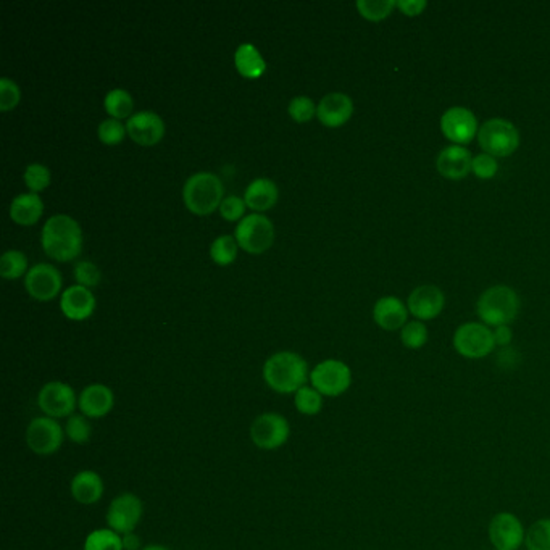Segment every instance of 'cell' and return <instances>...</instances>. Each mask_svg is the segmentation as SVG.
Returning <instances> with one entry per match:
<instances>
[{"mask_svg":"<svg viewBox=\"0 0 550 550\" xmlns=\"http://www.w3.org/2000/svg\"><path fill=\"white\" fill-rule=\"evenodd\" d=\"M28 258L20 250H7L0 258V275L2 278H20L26 272Z\"/></svg>","mask_w":550,"mask_h":550,"instance_id":"e575fe53","label":"cell"},{"mask_svg":"<svg viewBox=\"0 0 550 550\" xmlns=\"http://www.w3.org/2000/svg\"><path fill=\"white\" fill-rule=\"evenodd\" d=\"M295 410L305 416H315L323 410L324 397L312 386H303L294 394Z\"/></svg>","mask_w":550,"mask_h":550,"instance_id":"83f0119b","label":"cell"},{"mask_svg":"<svg viewBox=\"0 0 550 550\" xmlns=\"http://www.w3.org/2000/svg\"><path fill=\"white\" fill-rule=\"evenodd\" d=\"M71 496L76 502L83 505L98 504L100 499L104 498L106 484L102 476L98 475L94 470H81L78 471L71 484H70Z\"/></svg>","mask_w":550,"mask_h":550,"instance_id":"603a6c76","label":"cell"},{"mask_svg":"<svg viewBox=\"0 0 550 550\" xmlns=\"http://www.w3.org/2000/svg\"><path fill=\"white\" fill-rule=\"evenodd\" d=\"M397 7L404 15L418 16L422 15L424 8L428 7L426 0H400L397 2Z\"/></svg>","mask_w":550,"mask_h":550,"instance_id":"7bdbcfd3","label":"cell"},{"mask_svg":"<svg viewBox=\"0 0 550 550\" xmlns=\"http://www.w3.org/2000/svg\"><path fill=\"white\" fill-rule=\"evenodd\" d=\"M65 436L69 437L73 444H86L92 436L91 420L83 414L71 415L65 423Z\"/></svg>","mask_w":550,"mask_h":550,"instance_id":"4dcf8cb0","label":"cell"},{"mask_svg":"<svg viewBox=\"0 0 550 550\" xmlns=\"http://www.w3.org/2000/svg\"><path fill=\"white\" fill-rule=\"evenodd\" d=\"M494 340H496V346H508L513 340L512 328L508 324L504 326H499L494 330Z\"/></svg>","mask_w":550,"mask_h":550,"instance_id":"ee69618b","label":"cell"},{"mask_svg":"<svg viewBox=\"0 0 550 550\" xmlns=\"http://www.w3.org/2000/svg\"><path fill=\"white\" fill-rule=\"evenodd\" d=\"M24 184L30 188L31 192H36L49 188L51 184V170L42 163H31L24 170Z\"/></svg>","mask_w":550,"mask_h":550,"instance_id":"d590c367","label":"cell"},{"mask_svg":"<svg viewBox=\"0 0 550 550\" xmlns=\"http://www.w3.org/2000/svg\"><path fill=\"white\" fill-rule=\"evenodd\" d=\"M61 309L65 317L75 322H83L91 317L96 310V297L89 287L75 284L63 291L61 299Z\"/></svg>","mask_w":550,"mask_h":550,"instance_id":"44dd1931","label":"cell"},{"mask_svg":"<svg viewBox=\"0 0 550 550\" xmlns=\"http://www.w3.org/2000/svg\"><path fill=\"white\" fill-rule=\"evenodd\" d=\"M264 379L272 391L295 394L310 381L309 363L295 352H276L265 362Z\"/></svg>","mask_w":550,"mask_h":550,"instance_id":"6da1fadb","label":"cell"},{"mask_svg":"<svg viewBox=\"0 0 550 550\" xmlns=\"http://www.w3.org/2000/svg\"><path fill=\"white\" fill-rule=\"evenodd\" d=\"M126 131L139 145H155L165 136V123L155 112L144 110L129 117Z\"/></svg>","mask_w":550,"mask_h":550,"instance_id":"2e32d148","label":"cell"},{"mask_svg":"<svg viewBox=\"0 0 550 550\" xmlns=\"http://www.w3.org/2000/svg\"><path fill=\"white\" fill-rule=\"evenodd\" d=\"M123 537V547L125 550H141V539L135 533L121 536Z\"/></svg>","mask_w":550,"mask_h":550,"instance_id":"f6af8a7d","label":"cell"},{"mask_svg":"<svg viewBox=\"0 0 550 550\" xmlns=\"http://www.w3.org/2000/svg\"><path fill=\"white\" fill-rule=\"evenodd\" d=\"M24 287L36 301H52L61 293V275L53 265H34L26 272Z\"/></svg>","mask_w":550,"mask_h":550,"instance_id":"9a60e30c","label":"cell"},{"mask_svg":"<svg viewBox=\"0 0 550 550\" xmlns=\"http://www.w3.org/2000/svg\"><path fill=\"white\" fill-rule=\"evenodd\" d=\"M141 550H170L166 545H160V544H151V545H145Z\"/></svg>","mask_w":550,"mask_h":550,"instance_id":"bcb514c9","label":"cell"},{"mask_svg":"<svg viewBox=\"0 0 550 550\" xmlns=\"http://www.w3.org/2000/svg\"><path fill=\"white\" fill-rule=\"evenodd\" d=\"M244 200L256 213L268 210L278 200V186L268 178H256L246 188Z\"/></svg>","mask_w":550,"mask_h":550,"instance_id":"cb8c5ba5","label":"cell"},{"mask_svg":"<svg viewBox=\"0 0 550 550\" xmlns=\"http://www.w3.org/2000/svg\"><path fill=\"white\" fill-rule=\"evenodd\" d=\"M471 163L473 157L471 152L468 151L463 145H449L439 154L437 157L436 166L437 172L443 174L447 180L452 182H460L463 178H467L471 172Z\"/></svg>","mask_w":550,"mask_h":550,"instance_id":"ffe728a7","label":"cell"},{"mask_svg":"<svg viewBox=\"0 0 550 550\" xmlns=\"http://www.w3.org/2000/svg\"><path fill=\"white\" fill-rule=\"evenodd\" d=\"M143 500L133 492H123L110 502L107 508L106 521L110 529L118 535L135 533L137 525L143 520Z\"/></svg>","mask_w":550,"mask_h":550,"instance_id":"8fae6325","label":"cell"},{"mask_svg":"<svg viewBox=\"0 0 550 550\" xmlns=\"http://www.w3.org/2000/svg\"><path fill=\"white\" fill-rule=\"evenodd\" d=\"M499 163L496 157H492L489 154H480L473 157L471 163V172L480 178V180H490L498 174Z\"/></svg>","mask_w":550,"mask_h":550,"instance_id":"60d3db41","label":"cell"},{"mask_svg":"<svg viewBox=\"0 0 550 550\" xmlns=\"http://www.w3.org/2000/svg\"><path fill=\"white\" fill-rule=\"evenodd\" d=\"M84 550H125L123 537L110 527H98L86 537Z\"/></svg>","mask_w":550,"mask_h":550,"instance_id":"4316f807","label":"cell"},{"mask_svg":"<svg viewBox=\"0 0 550 550\" xmlns=\"http://www.w3.org/2000/svg\"><path fill=\"white\" fill-rule=\"evenodd\" d=\"M244 211H246V200L241 197H225L219 205V213L227 221H238V219H244Z\"/></svg>","mask_w":550,"mask_h":550,"instance_id":"b9f144b4","label":"cell"},{"mask_svg":"<svg viewBox=\"0 0 550 550\" xmlns=\"http://www.w3.org/2000/svg\"><path fill=\"white\" fill-rule=\"evenodd\" d=\"M42 211H44L42 199L36 192H28V194H20L12 200L10 219L18 225L30 227L41 219Z\"/></svg>","mask_w":550,"mask_h":550,"instance_id":"d4e9b609","label":"cell"},{"mask_svg":"<svg viewBox=\"0 0 550 550\" xmlns=\"http://www.w3.org/2000/svg\"><path fill=\"white\" fill-rule=\"evenodd\" d=\"M115 407V394L108 386L94 383L86 386L79 392L78 408L79 414L88 416L89 420H100L110 414Z\"/></svg>","mask_w":550,"mask_h":550,"instance_id":"e0dca14e","label":"cell"},{"mask_svg":"<svg viewBox=\"0 0 550 550\" xmlns=\"http://www.w3.org/2000/svg\"><path fill=\"white\" fill-rule=\"evenodd\" d=\"M133 106H135L133 104V98L125 89H112L104 98V107H106L107 114L114 117L115 120H121V118L131 117Z\"/></svg>","mask_w":550,"mask_h":550,"instance_id":"f1b7e54d","label":"cell"},{"mask_svg":"<svg viewBox=\"0 0 550 550\" xmlns=\"http://www.w3.org/2000/svg\"><path fill=\"white\" fill-rule=\"evenodd\" d=\"M41 242L47 256L57 262H70L83 249L81 227L69 215H53L42 228Z\"/></svg>","mask_w":550,"mask_h":550,"instance_id":"7a4b0ae2","label":"cell"},{"mask_svg":"<svg viewBox=\"0 0 550 550\" xmlns=\"http://www.w3.org/2000/svg\"><path fill=\"white\" fill-rule=\"evenodd\" d=\"M441 131L455 145H467L478 135V120L465 107H452L441 118Z\"/></svg>","mask_w":550,"mask_h":550,"instance_id":"5bb4252c","label":"cell"},{"mask_svg":"<svg viewBox=\"0 0 550 550\" xmlns=\"http://www.w3.org/2000/svg\"><path fill=\"white\" fill-rule=\"evenodd\" d=\"M527 550H550V518L535 521L527 529Z\"/></svg>","mask_w":550,"mask_h":550,"instance_id":"1f68e13d","label":"cell"},{"mask_svg":"<svg viewBox=\"0 0 550 550\" xmlns=\"http://www.w3.org/2000/svg\"><path fill=\"white\" fill-rule=\"evenodd\" d=\"M453 349L468 360H480L494 352V332L484 323H463L453 334Z\"/></svg>","mask_w":550,"mask_h":550,"instance_id":"52a82bcc","label":"cell"},{"mask_svg":"<svg viewBox=\"0 0 550 550\" xmlns=\"http://www.w3.org/2000/svg\"><path fill=\"white\" fill-rule=\"evenodd\" d=\"M75 279L78 284L84 287L98 286L102 279V273L98 270V266L88 260H81L75 265Z\"/></svg>","mask_w":550,"mask_h":550,"instance_id":"f35d334b","label":"cell"},{"mask_svg":"<svg viewBox=\"0 0 550 550\" xmlns=\"http://www.w3.org/2000/svg\"><path fill=\"white\" fill-rule=\"evenodd\" d=\"M291 436V424L284 415L265 412L250 424V439L262 451H278Z\"/></svg>","mask_w":550,"mask_h":550,"instance_id":"ba28073f","label":"cell"},{"mask_svg":"<svg viewBox=\"0 0 550 550\" xmlns=\"http://www.w3.org/2000/svg\"><path fill=\"white\" fill-rule=\"evenodd\" d=\"M478 143L484 154L492 157H508L520 145V133L510 121L492 118L478 131Z\"/></svg>","mask_w":550,"mask_h":550,"instance_id":"5b68a950","label":"cell"},{"mask_svg":"<svg viewBox=\"0 0 550 550\" xmlns=\"http://www.w3.org/2000/svg\"><path fill=\"white\" fill-rule=\"evenodd\" d=\"M478 317L486 326H504L512 323L520 310V297L512 287L492 286L482 293L476 303Z\"/></svg>","mask_w":550,"mask_h":550,"instance_id":"3957f363","label":"cell"},{"mask_svg":"<svg viewBox=\"0 0 550 550\" xmlns=\"http://www.w3.org/2000/svg\"><path fill=\"white\" fill-rule=\"evenodd\" d=\"M238 246L249 254H262L272 247L275 241V227L272 219L262 213L246 215L236 227L234 234Z\"/></svg>","mask_w":550,"mask_h":550,"instance_id":"9c48e42d","label":"cell"},{"mask_svg":"<svg viewBox=\"0 0 550 550\" xmlns=\"http://www.w3.org/2000/svg\"><path fill=\"white\" fill-rule=\"evenodd\" d=\"M98 139L107 145H117V144L123 143V139L126 136V126L121 125L120 120H115V118H107V120L100 121L98 125Z\"/></svg>","mask_w":550,"mask_h":550,"instance_id":"8d00e7d4","label":"cell"},{"mask_svg":"<svg viewBox=\"0 0 550 550\" xmlns=\"http://www.w3.org/2000/svg\"><path fill=\"white\" fill-rule=\"evenodd\" d=\"M78 397L79 396H76L75 389L67 383L49 381L39 391L38 407L46 416L55 420L70 418L78 408Z\"/></svg>","mask_w":550,"mask_h":550,"instance_id":"7c38bea8","label":"cell"},{"mask_svg":"<svg viewBox=\"0 0 550 550\" xmlns=\"http://www.w3.org/2000/svg\"><path fill=\"white\" fill-rule=\"evenodd\" d=\"M234 63L238 71L249 79L260 78L266 70L262 53L258 52V49L252 44H241L238 47V51L234 53Z\"/></svg>","mask_w":550,"mask_h":550,"instance_id":"484cf974","label":"cell"},{"mask_svg":"<svg viewBox=\"0 0 550 550\" xmlns=\"http://www.w3.org/2000/svg\"><path fill=\"white\" fill-rule=\"evenodd\" d=\"M397 7L396 0H359L357 8L363 18L369 22H381L391 15L392 10Z\"/></svg>","mask_w":550,"mask_h":550,"instance_id":"d6a6232c","label":"cell"},{"mask_svg":"<svg viewBox=\"0 0 550 550\" xmlns=\"http://www.w3.org/2000/svg\"><path fill=\"white\" fill-rule=\"evenodd\" d=\"M310 386L323 397H340L352 386V369L342 360L328 359L310 371Z\"/></svg>","mask_w":550,"mask_h":550,"instance_id":"8992f818","label":"cell"},{"mask_svg":"<svg viewBox=\"0 0 550 550\" xmlns=\"http://www.w3.org/2000/svg\"><path fill=\"white\" fill-rule=\"evenodd\" d=\"M238 241L233 236L225 234V236H219L215 241L211 242L210 256L213 258L215 264L219 266H227V265L233 264L238 256Z\"/></svg>","mask_w":550,"mask_h":550,"instance_id":"f546056e","label":"cell"},{"mask_svg":"<svg viewBox=\"0 0 550 550\" xmlns=\"http://www.w3.org/2000/svg\"><path fill=\"white\" fill-rule=\"evenodd\" d=\"M287 110H289L291 118L297 121V123L310 121L317 115V106H315V102H313L312 98H307V96H299V98H293V100L289 102Z\"/></svg>","mask_w":550,"mask_h":550,"instance_id":"74e56055","label":"cell"},{"mask_svg":"<svg viewBox=\"0 0 550 550\" xmlns=\"http://www.w3.org/2000/svg\"><path fill=\"white\" fill-rule=\"evenodd\" d=\"M488 536L494 550H520L527 539V527L512 512H499L490 518Z\"/></svg>","mask_w":550,"mask_h":550,"instance_id":"4fadbf2b","label":"cell"},{"mask_svg":"<svg viewBox=\"0 0 550 550\" xmlns=\"http://www.w3.org/2000/svg\"><path fill=\"white\" fill-rule=\"evenodd\" d=\"M26 445L36 455H52L59 452L65 439V428L59 420L51 416H36L26 428Z\"/></svg>","mask_w":550,"mask_h":550,"instance_id":"30bf717a","label":"cell"},{"mask_svg":"<svg viewBox=\"0 0 550 550\" xmlns=\"http://www.w3.org/2000/svg\"><path fill=\"white\" fill-rule=\"evenodd\" d=\"M408 307L399 297L386 295L375 303L373 320L386 331L402 330L408 323Z\"/></svg>","mask_w":550,"mask_h":550,"instance_id":"7402d4cb","label":"cell"},{"mask_svg":"<svg viewBox=\"0 0 550 550\" xmlns=\"http://www.w3.org/2000/svg\"><path fill=\"white\" fill-rule=\"evenodd\" d=\"M225 188L217 174L209 172L192 174L184 182L182 199L189 211L196 215H209L223 202Z\"/></svg>","mask_w":550,"mask_h":550,"instance_id":"277c9868","label":"cell"},{"mask_svg":"<svg viewBox=\"0 0 550 550\" xmlns=\"http://www.w3.org/2000/svg\"><path fill=\"white\" fill-rule=\"evenodd\" d=\"M428 328L422 323L420 320L416 322H408L402 330H400V340L402 346L407 347L410 350H418L422 347L426 346L428 342Z\"/></svg>","mask_w":550,"mask_h":550,"instance_id":"836d02e7","label":"cell"},{"mask_svg":"<svg viewBox=\"0 0 550 550\" xmlns=\"http://www.w3.org/2000/svg\"><path fill=\"white\" fill-rule=\"evenodd\" d=\"M445 295L434 284H423L415 289L408 297V312L420 322L439 317L444 310Z\"/></svg>","mask_w":550,"mask_h":550,"instance_id":"ac0fdd59","label":"cell"},{"mask_svg":"<svg viewBox=\"0 0 550 550\" xmlns=\"http://www.w3.org/2000/svg\"><path fill=\"white\" fill-rule=\"evenodd\" d=\"M354 114V102L344 92L326 94L317 107V117L320 123L328 128H340L350 120Z\"/></svg>","mask_w":550,"mask_h":550,"instance_id":"d6986e66","label":"cell"},{"mask_svg":"<svg viewBox=\"0 0 550 550\" xmlns=\"http://www.w3.org/2000/svg\"><path fill=\"white\" fill-rule=\"evenodd\" d=\"M22 98V92L18 84L14 83L10 78H2L0 79V110L8 112L12 108H15Z\"/></svg>","mask_w":550,"mask_h":550,"instance_id":"ab89813d","label":"cell"}]
</instances>
